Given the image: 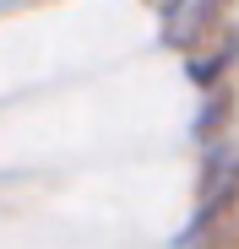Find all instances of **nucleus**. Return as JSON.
<instances>
[{"instance_id":"obj_3","label":"nucleus","mask_w":239,"mask_h":249,"mask_svg":"<svg viewBox=\"0 0 239 249\" xmlns=\"http://www.w3.org/2000/svg\"><path fill=\"white\" fill-rule=\"evenodd\" d=\"M234 49H239V44H228V49H218V54H207V60H196V65H190V81H196V87H212V81L223 76V65L234 60Z\"/></svg>"},{"instance_id":"obj_4","label":"nucleus","mask_w":239,"mask_h":249,"mask_svg":"<svg viewBox=\"0 0 239 249\" xmlns=\"http://www.w3.org/2000/svg\"><path fill=\"white\" fill-rule=\"evenodd\" d=\"M223 108H228V103H223V98H212V103H207V114H201V119H196V136H207V130H212V124L223 119Z\"/></svg>"},{"instance_id":"obj_1","label":"nucleus","mask_w":239,"mask_h":249,"mask_svg":"<svg viewBox=\"0 0 239 249\" xmlns=\"http://www.w3.org/2000/svg\"><path fill=\"white\" fill-rule=\"evenodd\" d=\"M239 190V146H212L201 174V206H228Z\"/></svg>"},{"instance_id":"obj_2","label":"nucleus","mask_w":239,"mask_h":249,"mask_svg":"<svg viewBox=\"0 0 239 249\" xmlns=\"http://www.w3.org/2000/svg\"><path fill=\"white\" fill-rule=\"evenodd\" d=\"M218 6L223 0H169V44H196V38H201L207 27H212V17H218Z\"/></svg>"}]
</instances>
